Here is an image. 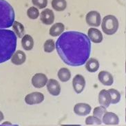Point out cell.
<instances>
[{"label":"cell","instance_id":"6da1fadb","mask_svg":"<svg viewBox=\"0 0 126 126\" xmlns=\"http://www.w3.org/2000/svg\"><path fill=\"white\" fill-rule=\"evenodd\" d=\"M59 56L65 64L77 67L85 64L91 52V41L84 33L68 31L62 34L56 41Z\"/></svg>","mask_w":126,"mask_h":126},{"label":"cell","instance_id":"7a4b0ae2","mask_svg":"<svg viewBox=\"0 0 126 126\" xmlns=\"http://www.w3.org/2000/svg\"><path fill=\"white\" fill-rule=\"evenodd\" d=\"M17 39L13 31L0 29V63L12 58L17 48Z\"/></svg>","mask_w":126,"mask_h":126},{"label":"cell","instance_id":"3957f363","mask_svg":"<svg viewBox=\"0 0 126 126\" xmlns=\"http://www.w3.org/2000/svg\"><path fill=\"white\" fill-rule=\"evenodd\" d=\"M15 10L6 0H0V29L13 26L15 22Z\"/></svg>","mask_w":126,"mask_h":126},{"label":"cell","instance_id":"277c9868","mask_svg":"<svg viewBox=\"0 0 126 126\" xmlns=\"http://www.w3.org/2000/svg\"><path fill=\"white\" fill-rule=\"evenodd\" d=\"M119 21L115 16L109 15L103 17L101 24L103 32L108 35L115 34L119 29Z\"/></svg>","mask_w":126,"mask_h":126},{"label":"cell","instance_id":"5b68a950","mask_svg":"<svg viewBox=\"0 0 126 126\" xmlns=\"http://www.w3.org/2000/svg\"><path fill=\"white\" fill-rule=\"evenodd\" d=\"M85 21L88 25L90 26L98 27L101 25V15L99 12L95 11V10L90 11L86 15Z\"/></svg>","mask_w":126,"mask_h":126},{"label":"cell","instance_id":"8992f818","mask_svg":"<svg viewBox=\"0 0 126 126\" xmlns=\"http://www.w3.org/2000/svg\"><path fill=\"white\" fill-rule=\"evenodd\" d=\"M44 95L41 92H34L30 93L25 97V102L28 105L39 104L44 101Z\"/></svg>","mask_w":126,"mask_h":126},{"label":"cell","instance_id":"52a82bcc","mask_svg":"<svg viewBox=\"0 0 126 126\" xmlns=\"http://www.w3.org/2000/svg\"><path fill=\"white\" fill-rule=\"evenodd\" d=\"M48 81L47 76L43 73H37L32 78V84L36 88H41L46 85Z\"/></svg>","mask_w":126,"mask_h":126},{"label":"cell","instance_id":"ba28073f","mask_svg":"<svg viewBox=\"0 0 126 126\" xmlns=\"http://www.w3.org/2000/svg\"><path fill=\"white\" fill-rule=\"evenodd\" d=\"M72 87L76 93H81L85 87V78L81 75H76L72 80Z\"/></svg>","mask_w":126,"mask_h":126},{"label":"cell","instance_id":"9c48e42d","mask_svg":"<svg viewBox=\"0 0 126 126\" xmlns=\"http://www.w3.org/2000/svg\"><path fill=\"white\" fill-rule=\"evenodd\" d=\"M40 20L45 25H51L55 21V14L49 8L44 10L40 14Z\"/></svg>","mask_w":126,"mask_h":126},{"label":"cell","instance_id":"30bf717a","mask_svg":"<svg viewBox=\"0 0 126 126\" xmlns=\"http://www.w3.org/2000/svg\"><path fill=\"white\" fill-rule=\"evenodd\" d=\"M92 108L88 103H79L74 107V112L79 116H86L91 112Z\"/></svg>","mask_w":126,"mask_h":126},{"label":"cell","instance_id":"8fae6325","mask_svg":"<svg viewBox=\"0 0 126 126\" xmlns=\"http://www.w3.org/2000/svg\"><path fill=\"white\" fill-rule=\"evenodd\" d=\"M47 89L48 92L52 96L59 95L61 92V85L57 80L54 79H50L47 83Z\"/></svg>","mask_w":126,"mask_h":126},{"label":"cell","instance_id":"7c38bea8","mask_svg":"<svg viewBox=\"0 0 126 126\" xmlns=\"http://www.w3.org/2000/svg\"><path fill=\"white\" fill-rule=\"evenodd\" d=\"M88 37L90 39V41L95 44H99L103 41V34L101 31L94 28H91L88 31Z\"/></svg>","mask_w":126,"mask_h":126},{"label":"cell","instance_id":"4fadbf2b","mask_svg":"<svg viewBox=\"0 0 126 126\" xmlns=\"http://www.w3.org/2000/svg\"><path fill=\"white\" fill-rule=\"evenodd\" d=\"M111 95L108 90H102L100 91L99 94V102L101 106L108 108L111 103Z\"/></svg>","mask_w":126,"mask_h":126},{"label":"cell","instance_id":"5bb4252c","mask_svg":"<svg viewBox=\"0 0 126 126\" xmlns=\"http://www.w3.org/2000/svg\"><path fill=\"white\" fill-rule=\"evenodd\" d=\"M99 81L102 83L103 85L106 86L112 85L114 83V78L113 76L109 72L101 71L98 75Z\"/></svg>","mask_w":126,"mask_h":126},{"label":"cell","instance_id":"9a60e30c","mask_svg":"<svg viewBox=\"0 0 126 126\" xmlns=\"http://www.w3.org/2000/svg\"><path fill=\"white\" fill-rule=\"evenodd\" d=\"M102 122L106 125H118L119 123V119L116 114L108 112L103 116Z\"/></svg>","mask_w":126,"mask_h":126},{"label":"cell","instance_id":"2e32d148","mask_svg":"<svg viewBox=\"0 0 126 126\" xmlns=\"http://www.w3.org/2000/svg\"><path fill=\"white\" fill-rule=\"evenodd\" d=\"M26 55L25 52L21 50H17L15 52L11 58L12 63L17 65H22L26 62Z\"/></svg>","mask_w":126,"mask_h":126},{"label":"cell","instance_id":"e0dca14e","mask_svg":"<svg viewBox=\"0 0 126 126\" xmlns=\"http://www.w3.org/2000/svg\"><path fill=\"white\" fill-rule=\"evenodd\" d=\"M65 26L62 23H56L52 25L49 31V34L52 37H57L63 33Z\"/></svg>","mask_w":126,"mask_h":126},{"label":"cell","instance_id":"ac0fdd59","mask_svg":"<svg viewBox=\"0 0 126 126\" xmlns=\"http://www.w3.org/2000/svg\"><path fill=\"white\" fill-rule=\"evenodd\" d=\"M21 46L25 50H31L34 46V40L30 34H25L21 39Z\"/></svg>","mask_w":126,"mask_h":126},{"label":"cell","instance_id":"d6986e66","mask_svg":"<svg viewBox=\"0 0 126 126\" xmlns=\"http://www.w3.org/2000/svg\"><path fill=\"white\" fill-rule=\"evenodd\" d=\"M85 68L90 72H95L99 68V62L94 58H90L85 63Z\"/></svg>","mask_w":126,"mask_h":126},{"label":"cell","instance_id":"ffe728a7","mask_svg":"<svg viewBox=\"0 0 126 126\" xmlns=\"http://www.w3.org/2000/svg\"><path fill=\"white\" fill-rule=\"evenodd\" d=\"M57 76L61 81L67 82L71 78V72L67 68H62L59 69Z\"/></svg>","mask_w":126,"mask_h":126},{"label":"cell","instance_id":"44dd1931","mask_svg":"<svg viewBox=\"0 0 126 126\" xmlns=\"http://www.w3.org/2000/svg\"><path fill=\"white\" fill-rule=\"evenodd\" d=\"M52 8L57 11H63L67 7V2L65 0H52L51 2Z\"/></svg>","mask_w":126,"mask_h":126},{"label":"cell","instance_id":"7402d4cb","mask_svg":"<svg viewBox=\"0 0 126 126\" xmlns=\"http://www.w3.org/2000/svg\"><path fill=\"white\" fill-rule=\"evenodd\" d=\"M13 29L14 32L19 38H23V37L25 35V29L24 26L19 22L15 21L13 25Z\"/></svg>","mask_w":126,"mask_h":126},{"label":"cell","instance_id":"603a6c76","mask_svg":"<svg viewBox=\"0 0 126 126\" xmlns=\"http://www.w3.org/2000/svg\"><path fill=\"white\" fill-rule=\"evenodd\" d=\"M108 91L110 93V95H111V103L112 104H116L119 102L120 100H121V94L120 92L116 90L115 89H110L108 90Z\"/></svg>","mask_w":126,"mask_h":126},{"label":"cell","instance_id":"cb8c5ba5","mask_svg":"<svg viewBox=\"0 0 126 126\" xmlns=\"http://www.w3.org/2000/svg\"><path fill=\"white\" fill-rule=\"evenodd\" d=\"M55 44L54 41L52 39H48L45 41L44 44V51L47 53H50L53 52L55 49Z\"/></svg>","mask_w":126,"mask_h":126},{"label":"cell","instance_id":"d4e9b609","mask_svg":"<svg viewBox=\"0 0 126 126\" xmlns=\"http://www.w3.org/2000/svg\"><path fill=\"white\" fill-rule=\"evenodd\" d=\"M107 112V110H106V108H105L104 106H99V107H96L95 108L94 110H93V116H96L99 119H101L103 118V115Z\"/></svg>","mask_w":126,"mask_h":126},{"label":"cell","instance_id":"484cf974","mask_svg":"<svg viewBox=\"0 0 126 126\" xmlns=\"http://www.w3.org/2000/svg\"><path fill=\"white\" fill-rule=\"evenodd\" d=\"M27 15L31 19H36L39 16V12L36 7H31L28 9Z\"/></svg>","mask_w":126,"mask_h":126},{"label":"cell","instance_id":"4316f807","mask_svg":"<svg viewBox=\"0 0 126 126\" xmlns=\"http://www.w3.org/2000/svg\"><path fill=\"white\" fill-rule=\"evenodd\" d=\"M102 123V121L94 116H88L85 119L86 125H100Z\"/></svg>","mask_w":126,"mask_h":126},{"label":"cell","instance_id":"83f0119b","mask_svg":"<svg viewBox=\"0 0 126 126\" xmlns=\"http://www.w3.org/2000/svg\"><path fill=\"white\" fill-rule=\"evenodd\" d=\"M32 2L34 6L39 9L45 8L48 5V0H32Z\"/></svg>","mask_w":126,"mask_h":126},{"label":"cell","instance_id":"f1b7e54d","mask_svg":"<svg viewBox=\"0 0 126 126\" xmlns=\"http://www.w3.org/2000/svg\"><path fill=\"white\" fill-rule=\"evenodd\" d=\"M0 126H19L18 125H13V124H12L10 122H8V121H6V122H4L3 124H1Z\"/></svg>","mask_w":126,"mask_h":126},{"label":"cell","instance_id":"f546056e","mask_svg":"<svg viewBox=\"0 0 126 126\" xmlns=\"http://www.w3.org/2000/svg\"><path fill=\"white\" fill-rule=\"evenodd\" d=\"M3 119H4V116H3V114L1 111H0V122L1 121H3Z\"/></svg>","mask_w":126,"mask_h":126},{"label":"cell","instance_id":"4dcf8cb0","mask_svg":"<svg viewBox=\"0 0 126 126\" xmlns=\"http://www.w3.org/2000/svg\"><path fill=\"white\" fill-rule=\"evenodd\" d=\"M62 126H81L80 125H62Z\"/></svg>","mask_w":126,"mask_h":126},{"label":"cell","instance_id":"1f68e13d","mask_svg":"<svg viewBox=\"0 0 126 126\" xmlns=\"http://www.w3.org/2000/svg\"></svg>","mask_w":126,"mask_h":126},{"label":"cell","instance_id":"d6a6232c","mask_svg":"<svg viewBox=\"0 0 126 126\" xmlns=\"http://www.w3.org/2000/svg\"></svg>","mask_w":126,"mask_h":126},{"label":"cell","instance_id":"836d02e7","mask_svg":"<svg viewBox=\"0 0 126 126\" xmlns=\"http://www.w3.org/2000/svg\"></svg>","mask_w":126,"mask_h":126}]
</instances>
